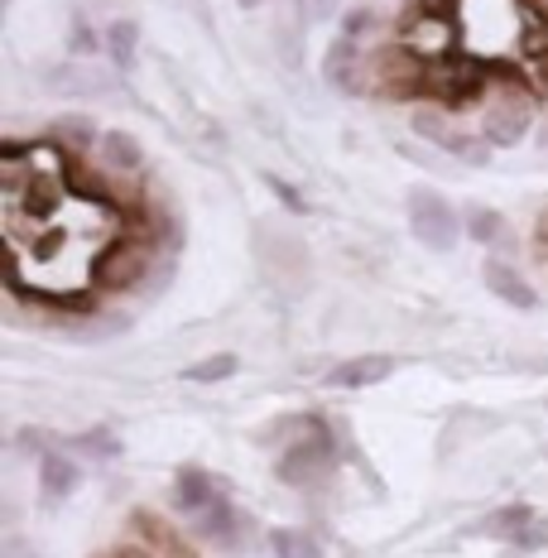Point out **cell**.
<instances>
[{
    "label": "cell",
    "instance_id": "cell-9",
    "mask_svg": "<svg viewBox=\"0 0 548 558\" xmlns=\"http://www.w3.org/2000/svg\"><path fill=\"white\" fill-rule=\"evenodd\" d=\"M482 275H486V289L506 299L510 308H534V304H539V299H534V289H529V279H524L510 260H486Z\"/></svg>",
    "mask_w": 548,
    "mask_h": 558
},
{
    "label": "cell",
    "instance_id": "cell-18",
    "mask_svg": "<svg viewBox=\"0 0 548 558\" xmlns=\"http://www.w3.org/2000/svg\"><path fill=\"white\" fill-rule=\"evenodd\" d=\"M107 159H111V165H121V169H135L139 165L135 140L131 135H107Z\"/></svg>",
    "mask_w": 548,
    "mask_h": 558
},
{
    "label": "cell",
    "instance_id": "cell-21",
    "mask_svg": "<svg viewBox=\"0 0 548 558\" xmlns=\"http://www.w3.org/2000/svg\"><path fill=\"white\" fill-rule=\"evenodd\" d=\"M58 135H68V140H92V125H87V121H63V125H58Z\"/></svg>",
    "mask_w": 548,
    "mask_h": 558
},
{
    "label": "cell",
    "instance_id": "cell-2",
    "mask_svg": "<svg viewBox=\"0 0 548 558\" xmlns=\"http://www.w3.org/2000/svg\"><path fill=\"white\" fill-rule=\"evenodd\" d=\"M410 227H414V236L424 241L428 251H452L458 246V213H452L448 203H442L438 193H428V189H418L410 193Z\"/></svg>",
    "mask_w": 548,
    "mask_h": 558
},
{
    "label": "cell",
    "instance_id": "cell-17",
    "mask_svg": "<svg viewBox=\"0 0 548 558\" xmlns=\"http://www.w3.org/2000/svg\"><path fill=\"white\" fill-rule=\"evenodd\" d=\"M236 371V356L231 352H221V356H207V362H197V366H188V380H221V376H231Z\"/></svg>",
    "mask_w": 548,
    "mask_h": 558
},
{
    "label": "cell",
    "instance_id": "cell-3",
    "mask_svg": "<svg viewBox=\"0 0 548 558\" xmlns=\"http://www.w3.org/2000/svg\"><path fill=\"white\" fill-rule=\"evenodd\" d=\"M332 468H337V448H332L328 428L313 418V438H303V444H294V448L284 452V462H279V476H284V482L308 486V482H322Z\"/></svg>",
    "mask_w": 548,
    "mask_h": 558
},
{
    "label": "cell",
    "instance_id": "cell-1",
    "mask_svg": "<svg viewBox=\"0 0 548 558\" xmlns=\"http://www.w3.org/2000/svg\"><path fill=\"white\" fill-rule=\"evenodd\" d=\"M486 92V68L482 63H458V58H442V63H428V97H438L442 107H472Z\"/></svg>",
    "mask_w": 548,
    "mask_h": 558
},
{
    "label": "cell",
    "instance_id": "cell-22",
    "mask_svg": "<svg viewBox=\"0 0 548 558\" xmlns=\"http://www.w3.org/2000/svg\"><path fill=\"white\" fill-rule=\"evenodd\" d=\"M534 58H539V73L548 77V29L534 34Z\"/></svg>",
    "mask_w": 548,
    "mask_h": 558
},
{
    "label": "cell",
    "instance_id": "cell-5",
    "mask_svg": "<svg viewBox=\"0 0 548 558\" xmlns=\"http://www.w3.org/2000/svg\"><path fill=\"white\" fill-rule=\"evenodd\" d=\"M145 265H149V241H111L107 251H101V260H97V284L101 289H125V284H135L139 275H145Z\"/></svg>",
    "mask_w": 548,
    "mask_h": 558
},
{
    "label": "cell",
    "instance_id": "cell-24",
    "mask_svg": "<svg viewBox=\"0 0 548 558\" xmlns=\"http://www.w3.org/2000/svg\"><path fill=\"white\" fill-rule=\"evenodd\" d=\"M241 5H246V10H255V5H265V0H241Z\"/></svg>",
    "mask_w": 548,
    "mask_h": 558
},
{
    "label": "cell",
    "instance_id": "cell-20",
    "mask_svg": "<svg viewBox=\"0 0 548 558\" xmlns=\"http://www.w3.org/2000/svg\"><path fill=\"white\" fill-rule=\"evenodd\" d=\"M73 49H77V53H92V49H97V39H92V29L83 25V20L73 25Z\"/></svg>",
    "mask_w": 548,
    "mask_h": 558
},
{
    "label": "cell",
    "instance_id": "cell-8",
    "mask_svg": "<svg viewBox=\"0 0 548 558\" xmlns=\"http://www.w3.org/2000/svg\"><path fill=\"white\" fill-rule=\"evenodd\" d=\"M390 371H394L390 356H352V362L328 371V386L332 390H366V386H376V380L390 376Z\"/></svg>",
    "mask_w": 548,
    "mask_h": 558
},
{
    "label": "cell",
    "instance_id": "cell-23",
    "mask_svg": "<svg viewBox=\"0 0 548 558\" xmlns=\"http://www.w3.org/2000/svg\"><path fill=\"white\" fill-rule=\"evenodd\" d=\"M101 558H155V554H145V549H135V544H125V549H111V554H101Z\"/></svg>",
    "mask_w": 548,
    "mask_h": 558
},
{
    "label": "cell",
    "instance_id": "cell-16",
    "mask_svg": "<svg viewBox=\"0 0 548 558\" xmlns=\"http://www.w3.org/2000/svg\"><path fill=\"white\" fill-rule=\"evenodd\" d=\"M466 231H472L476 241H486V246H491V241L506 236V222H500V213H491V207H476V213L466 217Z\"/></svg>",
    "mask_w": 548,
    "mask_h": 558
},
{
    "label": "cell",
    "instance_id": "cell-13",
    "mask_svg": "<svg viewBox=\"0 0 548 558\" xmlns=\"http://www.w3.org/2000/svg\"><path fill=\"white\" fill-rule=\"evenodd\" d=\"M39 482H44V492L58 501V496H68L77 486V468L63 458V452H44L39 458Z\"/></svg>",
    "mask_w": 548,
    "mask_h": 558
},
{
    "label": "cell",
    "instance_id": "cell-15",
    "mask_svg": "<svg viewBox=\"0 0 548 558\" xmlns=\"http://www.w3.org/2000/svg\"><path fill=\"white\" fill-rule=\"evenodd\" d=\"M270 554L275 558H318L322 544L308 530H275L270 534Z\"/></svg>",
    "mask_w": 548,
    "mask_h": 558
},
{
    "label": "cell",
    "instance_id": "cell-10",
    "mask_svg": "<svg viewBox=\"0 0 548 558\" xmlns=\"http://www.w3.org/2000/svg\"><path fill=\"white\" fill-rule=\"evenodd\" d=\"M173 486H179L173 496H179V506L188 510V515H203V510H212V506L221 501V496H227V492H221V486H217L203 468H183V472H179V482H173Z\"/></svg>",
    "mask_w": 548,
    "mask_h": 558
},
{
    "label": "cell",
    "instance_id": "cell-11",
    "mask_svg": "<svg viewBox=\"0 0 548 558\" xmlns=\"http://www.w3.org/2000/svg\"><path fill=\"white\" fill-rule=\"evenodd\" d=\"M193 525H197V534H203V539H212V544H236V539H241V530H236L241 520H236V510H231L227 496H221L212 510L193 515Z\"/></svg>",
    "mask_w": 548,
    "mask_h": 558
},
{
    "label": "cell",
    "instance_id": "cell-6",
    "mask_svg": "<svg viewBox=\"0 0 548 558\" xmlns=\"http://www.w3.org/2000/svg\"><path fill=\"white\" fill-rule=\"evenodd\" d=\"M404 49H414L418 58H428V63H442V58L452 53V44H458V29L448 25V20L438 15H414L410 25H404Z\"/></svg>",
    "mask_w": 548,
    "mask_h": 558
},
{
    "label": "cell",
    "instance_id": "cell-25",
    "mask_svg": "<svg viewBox=\"0 0 548 558\" xmlns=\"http://www.w3.org/2000/svg\"><path fill=\"white\" fill-rule=\"evenodd\" d=\"M544 140H548V131H544Z\"/></svg>",
    "mask_w": 548,
    "mask_h": 558
},
{
    "label": "cell",
    "instance_id": "cell-19",
    "mask_svg": "<svg viewBox=\"0 0 548 558\" xmlns=\"http://www.w3.org/2000/svg\"><path fill=\"white\" fill-rule=\"evenodd\" d=\"M337 5V0H299V15L308 20V25H318L322 15H328V10Z\"/></svg>",
    "mask_w": 548,
    "mask_h": 558
},
{
    "label": "cell",
    "instance_id": "cell-14",
    "mask_svg": "<svg viewBox=\"0 0 548 558\" xmlns=\"http://www.w3.org/2000/svg\"><path fill=\"white\" fill-rule=\"evenodd\" d=\"M135 49H139V29L131 25V20H115V25L107 29V53H111V63L121 68H135Z\"/></svg>",
    "mask_w": 548,
    "mask_h": 558
},
{
    "label": "cell",
    "instance_id": "cell-12",
    "mask_svg": "<svg viewBox=\"0 0 548 558\" xmlns=\"http://www.w3.org/2000/svg\"><path fill=\"white\" fill-rule=\"evenodd\" d=\"M524 530H539V525H534V510H529V506H506L500 515L486 520V534H496V539L534 544V534H524Z\"/></svg>",
    "mask_w": 548,
    "mask_h": 558
},
{
    "label": "cell",
    "instance_id": "cell-7",
    "mask_svg": "<svg viewBox=\"0 0 548 558\" xmlns=\"http://www.w3.org/2000/svg\"><path fill=\"white\" fill-rule=\"evenodd\" d=\"M529 101H534V92L520 87L515 101H506L500 111H491V121H486V140H491V145H515V140L529 131Z\"/></svg>",
    "mask_w": 548,
    "mask_h": 558
},
{
    "label": "cell",
    "instance_id": "cell-4",
    "mask_svg": "<svg viewBox=\"0 0 548 558\" xmlns=\"http://www.w3.org/2000/svg\"><path fill=\"white\" fill-rule=\"evenodd\" d=\"M376 77L390 97H414V92H428V58L394 44V49H385L376 58Z\"/></svg>",
    "mask_w": 548,
    "mask_h": 558
}]
</instances>
